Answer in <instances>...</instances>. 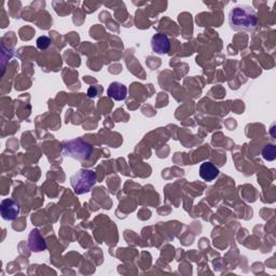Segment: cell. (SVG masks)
<instances>
[{"label":"cell","mask_w":276,"mask_h":276,"mask_svg":"<svg viewBox=\"0 0 276 276\" xmlns=\"http://www.w3.org/2000/svg\"><path fill=\"white\" fill-rule=\"evenodd\" d=\"M229 25L236 32H254L258 25L256 10L246 4L236 6L229 13Z\"/></svg>","instance_id":"6da1fadb"},{"label":"cell","mask_w":276,"mask_h":276,"mask_svg":"<svg viewBox=\"0 0 276 276\" xmlns=\"http://www.w3.org/2000/svg\"><path fill=\"white\" fill-rule=\"evenodd\" d=\"M62 147H63V154L66 156L72 158L78 161L86 160L93 152V147L82 138L65 140L62 142Z\"/></svg>","instance_id":"7a4b0ae2"},{"label":"cell","mask_w":276,"mask_h":276,"mask_svg":"<svg viewBox=\"0 0 276 276\" xmlns=\"http://www.w3.org/2000/svg\"><path fill=\"white\" fill-rule=\"evenodd\" d=\"M98 182V176L91 170L81 168L70 177L72 187L76 194H84L91 191L93 186Z\"/></svg>","instance_id":"3957f363"},{"label":"cell","mask_w":276,"mask_h":276,"mask_svg":"<svg viewBox=\"0 0 276 276\" xmlns=\"http://www.w3.org/2000/svg\"><path fill=\"white\" fill-rule=\"evenodd\" d=\"M151 49L156 54H168L170 49V42L166 34H154V37L151 38Z\"/></svg>","instance_id":"277c9868"},{"label":"cell","mask_w":276,"mask_h":276,"mask_svg":"<svg viewBox=\"0 0 276 276\" xmlns=\"http://www.w3.org/2000/svg\"><path fill=\"white\" fill-rule=\"evenodd\" d=\"M0 212H2V216L4 220H14L20 215V206L13 200L6 198L2 202Z\"/></svg>","instance_id":"5b68a950"},{"label":"cell","mask_w":276,"mask_h":276,"mask_svg":"<svg viewBox=\"0 0 276 276\" xmlns=\"http://www.w3.org/2000/svg\"><path fill=\"white\" fill-rule=\"evenodd\" d=\"M28 246L34 252H40L46 248L44 238L41 236L39 230L34 229L28 236Z\"/></svg>","instance_id":"8992f818"},{"label":"cell","mask_w":276,"mask_h":276,"mask_svg":"<svg viewBox=\"0 0 276 276\" xmlns=\"http://www.w3.org/2000/svg\"><path fill=\"white\" fill-rule=\"evenodd\" d=\"M107 94L110 98H112L114 100H124L126 98L128 95V88L120 84V82H112L110 84L107 90Z\"/></svg>","instance_id":"52a82bcc"},{"label":"cell","mask_w":276,"mask_h":276,"mask_svg":"<svg viewBox=\"0 0 276 276\" xmlns=\"http://www.w3.org/2000/svg\"><path fill=\"white\" fill-rule=\"evenodd\" d=\"M219 176V170L212 162H204L200 166V177L205 182H212Z\"/></svg>","instance_id":"ba28073f"},{"label":"cell","mask_w":276,"mask_h":276,"mask_svg":"<svg viewBox=\"0 0 276 276\" xmlns=\"http://www.w3.org/2000/svg\"><path fill=\"white\" fill-rule=\"evenodd\" d=\"M262 156L266 161H273L276 158V147L274 144H268L262 149Z\"/></svg>","instance_id":"9c48e42d"},{"label":"cell","mask_w":276,"mask_h":276,"mask_svg":"<svg viewBox=\"0 0 276 276\" xmlns=\"http://www.w3.org/2000/svg\"><path fill=\"white\" fill-rule=\"evenodd\" d=\"M51 44V39L46 36H41L37 39V46L40 50H46Z\"/></svg>","instance_id":"30bf717a"},{"label":"cell","mask_w":276,"mask_h":276,"mask_svg":"<svg viewBox=\"0 0 276 276\" xmlns=\"http://www.w3.org/2000/svg\"><path fill=\"white\" fill-rule=\"evenodd\" d=\"M98 95V88H96L95 86H91L88 88V98H96V96Z\"/></svg>","instance_id":"8fae6325"}]
</instances>
